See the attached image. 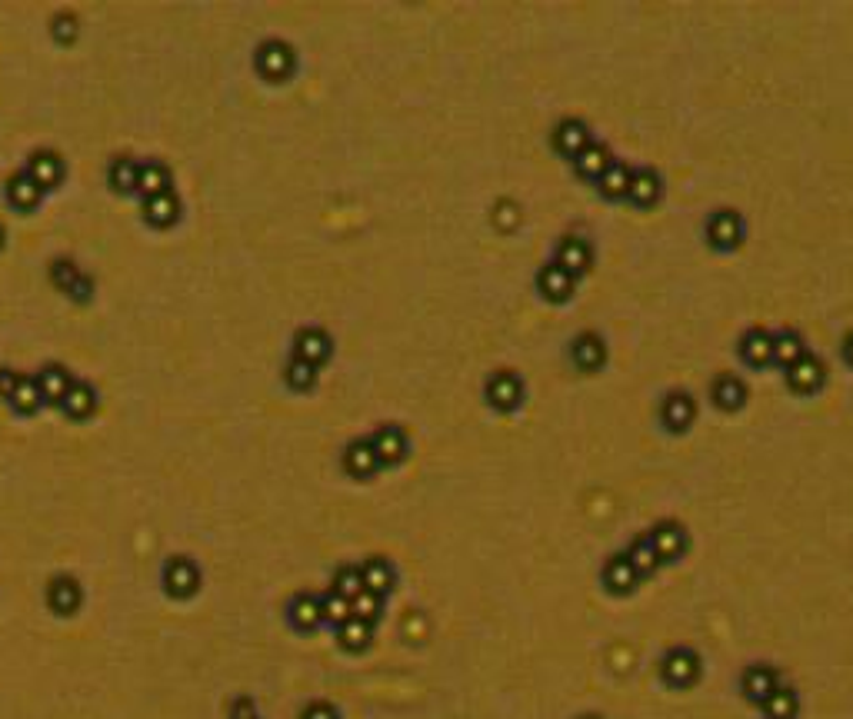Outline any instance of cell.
Instances as JSON below:
<instances>
[{
	"instance_id": "obj_22",
	"label": "cell",
	"mask_w": 853,
	"mask_h": 719,
	"mask_svg": "<svg viewBox=\"0 0 853 719\" xmlns=\"http://www.w3.org/2000/svg\"><path fill=\"white\" fill-rule=\"evenodd\" d=\"M287 620L297 633H314L323 626V613H320V593L300 590L287 603Z\"/></svg>"
},
{
	"instance_id": "obj_34",
	"label": "cell",
	"mask_w": 853,
	"mask_h": 719,
	"mask_svg": "<svg viewBox=\"0 0 853 719\" xmlns=\"http://www.w3.org/2000/svg\"><path fill=\"white\" fill-rule=\"evenodd\" d=\"M337 643H341L343 653H363V649H370L373 643V626L357 620V616H351L347 623L337 626Z\"/></svg>"
},
{
	"instance_id": "obj_7",
	"label": "cell",
	"mask_w": 853,
	"mask_h": 719,
	"mask_svg": "<svg viewBox=\"0 0 853 719\" xmlns=\"http://www.w3.org/2000/svg\"><path fill=\"white\" fill-rule=\"evenodd\" d=\"M164 590L173 600H191L201 590V570L191 556H171L164 566Z\"/></svg>"
},
{
	"instance_id": "obj_47",
	"label": "cell",
	"mask_w": 853,
	"mask_h": 719,
	"mask_svg": "<svg viewBox=\"0 0 853 719\" xmlns=\"http://www.w3.org/2000/svg\"><path fill=\"white\" fill-rule=\"evenodd\" d=\"M17 380H21V373H14L11 367H0V397L11 400V393L17 390Z\"/></svg>"
},
{
	"instance_id": "obj_30",
	"label": "cell",
	"mask_w": 853,
	"mask_h": 719,
	"mask_svg": "<svg viewBox=\"0 0 853 719\" xmlns=\"http://www.w3.org/2000/svg\"><path fill=\"white\" fill-rule=\"evenodd\" d=\"M803 357H807V343L800 337V330L783 327L773 333V363H780L783 370H790V367Z\"/></svg>"
},
{
	"instance_id": "obj_27",
	"label": "cell",
	"mask_w": 853,
	"mask_h": 719,
	"mask_svg": "<svg viewBox=\"0 0 853 719\" xmlns=\"http://www.w3.org/2000/svg\"><path fill=\"white\" fill-rule=\"evenodd\" d=\"M630 177H633V167H630L627 160L614 157L610 160V167L600 173L597 180V191L604 201H627V191H630Z\"/></svg>"
},
{
	"instance_id": "obj_14",
	"label": "cell",
	"mask_w": 853,
	"mask_h": 719,
	"mask_svg": "<svg viewBox=\"0 0 853 719\" xmlns=\"http://www.w3.org/2000/svg\"><path fill=\"white\" fill-rule=\"evenodd\" d=\"M663 197V177L661 170L653 167H633V177H630V191H627V203L637 207V210H651L657 207Z\"/></svg>"
},
{
	"instance_id": "obj_18",
	"label": "cell",
	"mask_w": 853,
	"mask_h": 719,
	"mask_svg": "<svg viewBox=\"0 0 853 719\" xmlns=\"http://www.w3.org/2000/svg\"><path fill=\"white\" fill-rule=\"evenodd\" d=\"M570 360H574L576 370H584V373L604 370V363H607V340L600 337V333H594V330H586V333H580V337L570 343Z\"/></svg>"
},
{
	"instance_id": "obj_24",
	"label": "cell",
	"mask_w": 853,
	"mask_h": 719,
	"mask_svg": "<svg viewBox=\"0 0 853 719\" xmlns=\"http://www.w3.org/2000/svg\"><path fill=\"white\" fill-rule=\"evenodd\" d=\"M361 580H363V590L377 593V596H390L397 586V570L394 563L387 560V556H370V560L361 563Z\"/></svg>"
},
{
	"instance_id": "obj_29",
	"label": "cell",
	"mask_w": 853,
	"mask_h": 719,
	"mask_svg": "<svg viewBox=\"0 0 853 719\" xmlns=\"http://www.w3.org/2000/svg\"><path fill=\"white\" fill-rule=\"evenodd\" d=\"M714 403H717V410H724V413L744 410L746 383L740 380V377H734V373H720L714 380Z\"/></svg>"
},
{
	"instance_id": "obj_51",
	"label": "cell",
	"mask_w": 853,
	"mask_h": 719,
	"mask_svg": "<svg viewBox=\"0 0 853 719\" xmlns=\"http://www.w3.org/2000/svg\"><path fill=\"white\" fill-rule=\"evenodd\" d=\"M250 719H260V716H250Z\"/></svg>"
},
{
	"instance_id": "obj_48",
	"label": "cell",
	"mask_w": 853,
	"mask_h": 719,
	"mask_svg": "<svg viewBox=\"0 0 853 719\" xmlns=\"http://www.w3.org/2000/svg\"><path fill=\"white\" fill-rule=\"evenodd\" d=\"M840 357L847 360V367H853V330L843 337V343H840Z\"/></svg>"
},
{
	"instance_id": "obj_9",
	"label": "cell",
	"mask_w": 853,
	"mask_h": 719,
	"mask_svg": "<svg viewBox=\"0 0 853 719\" xmlns=\"http://www.w3.org/2000/svg\"><path fill=\"white\" fill-rule=\"evenodd\" d=\"M373 453L380 460V466H400L410 453V436L400 424H384L377 426L370 436Z\"/></svg>"
},
{
	"instance_id": "obj_21",
	"label": "cell",
	"mask_w": 853,
	"mask_h": 719,
	"mask_svg": "<svg viewBox=\"0 0 853 719\" xmlns=\"http://www.w3.org/2000/svg\"><path fill=\"white\" fill-rule=\"evenodd\" d=\"M140 213H144V220L150 223V227H157V230H167V227H173V223L181 220V197L171 191H160L154 193V197H144V203H140Z\"/></svg>"
},
{
	"instance_id": "obj_2",
	"label": "cell",
	"mask_w": 853,
	"mask_h": 719,
	"mask_svg": "<svg viewBox=\"0 0 853 719\" xmlns=\"http://www.w3.org/2000/svg\"><path fill=\"white\" fill-rule=\"evenodd\" d=\"M700 653L693 646H670L661 663V679L670 689H693L700 683Z\"/></svg>"
},
{
	"instance_id": "obj_42",
	"label": "cell",
	"mask_w": 853,
	"mask_h": 719,
	"mask_svg": "<svg viewBox=\"0 0 853 719\" xmlns=\"http://www.w3.org/2000/svg\"><path fill=\"white\" fill-rule=\"evenodd\" d=\"M333 593H341L343 600H353L357 593L363 590V580H361V566H341V570L333 573V583H331Z\"/></svg>"
},
{
	"instance_id": "obj_11",
	"label": "cell",
	"mask_w": 853,
	"mask_h": 719,
	"mask_svg": "<svg viewBox=\"0 0 853 719\" xmlns=\"http://www.w3.org/2000/svg\"><path fill=\"white\" fill-rule=\"evenodd\" d=\"M697 420V400L693 393L687 390H670L661 400V424L670 430V434H687Z\"/></svg>"
},
{
	"instance_id": "obj_23",
	"label": "cell",
	"mask_w": 853,
	"mask_h": 719,
	"mask_svg": "<svg viewBox=\"0 0 853 719\" xmlns=\"http://www.w3.org/2000/svg\"><path fill=\"white\" fill-rule=\"evenodd\" d=\"M80 603H84V590H80V583H77L74 576L61 573V576H53V580L47 583V606H51L53 613L70 616L80 610Z\"/></svg>"
},
{
	"instance_id": "obj_16",
	"label": "cell",
	"mask_w": 853,
	"mask_h": 719,
	"mask_svg": "<svg viewBox=\"0 0 853 719\" xmlns=\"http://www.w3.org/2000/svg\"><path fill=\"white\" fill-rule=\"evenodd\" d=\"M533 286H537V294L544 296L547 303H567L576 290V280L567 274L564 266H557L554 260H550V264H544L540 270H537Z\"/></svg>"
},
{
	"instance_id": "obj_15",
	"label": "cell",
	"mask_w": 853,
	"mask_h": 719,
	"mask_svg": "<svg viewBox=\"0 0 853 719\" xmlns=\"http://www.w3.org/2000/svg\"><path fill=\"white\" fill-rule=\"evenodd\" d=\"M740 357H744V363L750 370H767V367H773V330L764 327V323L746 330L744 340H740Z\"/></svg>"
},
{
	"instance_id": "obj_31",
	"label": "cell",
	"mask_w": 853,
	"mask_h": 719,
	"mask_svg": "<svg viewBox=\"0 0 853 719\" xmlns=\"http://www.w3.org/2000/svg\"><path fill=\"white\" fill-rule=\"evenodd\" d=\"M610 160H614V154H610V147L604 144V140H594L590 147L580 154V157L574 160V170H576V177H584V180H594L597 183L600 180V173L610 167Z\"/></svg>"
},
{
	"instance_id": "obj_19",
	"label": "cell",
	"mask_w": 853,
	"mask_h": 719,
	"mask_svg": "<svg viewBox=\"0 0 853 719\" xmlns=\"http://www.w3.org/2000/svg\"><path fill=\"white\" fill-rule=\"evenodd\" d=\"M787 373V387L793 393H800V397H807V393H817L827 383V367H823L820 357H813V353H807L803 360H797Z\"/></svg>"
},
{
	"instance_id": "obj_10",
	"label": "cell",
	"mask_w": 853,
	"mask_h": 719,
	"mask_svg": "<svg viewBox=\"0 0 853 719\" xmlns=\"http://www.w3.org/2000/svg\"><path fill=\"white\" fill-rule=\"evenodd\" d=\"M23 173L41 187L43 193L53 191V187H61L64 183V173H67V163L64 157L57 154V150H33L31 157H27V167H23Z\"/></svg>"
},
{
	"instance_id": "obj_1",
	"label": "cell",
	"mask_w": 853,
	"mask_h": 719,
	"mask_svg": "<svg viewBox=\"0 0 853 719\" xmlns=\"http://www.w3.org/2000/svg\"><path fill=\"white\" fill-rule=\"evenodd\" d=\"M707 244L714 247L717 254H734L740 250V244L746 240V220L740 210H730V207H720L707 217L704 223Z\"/></svg>"
},
{
	"instance_id": "obj_39",
	"label": "cell",
	"mask_w": 853,
	"mask_h": 719,
	"mask_svg": "<svg viewBox=\"0 0 853 719\" xmlns=\"http://www.w3.org/2000/svg\"><path fill=\"white\" fill-rule=\"evenodd\" d=\"M11 406L21 416H31V413H37L43 406V400H41V390H37V380L33 377H21L17 380V390L11 393Z\"/></svg>"
},
{
	"instance_id": "obj_43",
	"label": "cell",
	"mask_w": 853,
	"mask_h": 719,
	"mask_svg": "<svg viewBox=\"0 0 853 719\" xmlns=\"http://www.w3.org/2000/svg\"><path fill=\"white\" fill-rule=\"evenodd\" d=\"M491 220H493V227H497L501 233H513L517 227H520V220H523V217H520V207H517L513 201H501L497 207H493V217H491Z\"/></svg>"
},
{
	"instance_id": "obj_25",
	"label": "cell",
	"mask_w": 853,
	"mask_h": 719,
	"mask_svg": "<svg viewBox=\"0 0 853 719\" xmlns=\"http://www.w3.org/2000/svg\"><path fill=\"white\" fill-rule=\"evenodd\" d=\"M343 470H347L353 480H370V476L380 470V460L373 453L370 436H361V440H353V444L343 450Z\"/></svg>"
},
{
	"instance_id": "obj_6",
	"label": "cell",
	"mask_w": 853,
	"mask_h": 719,
	"mask_svg": "<svg viewBox=\"0 0 853 719\" xmlns=\"http://www.w3.org/2000/svg\"><path fill=\"white\" fill-rule=\"evenodd\" d=\"M554 264L564 266L574 280H580V276H586L590 266H594V244L586 240L584 233H567V237H560V244H557Z\"/></svg>"
},
{
	"instance_id": "obj_4",
	"label": "cell",
	"mask_w": 853,
	"mask_h": 719,
	"mask_svg": "<svg viewBox=\"0 0 853 719\" xmlns=\"http://www.w3.org/2000/svg\"><path fill=\"white\" fill-rule=\"evenodd\" d=\"M483 397L497 413H513L520 410L527 387H523V377L517 370H493L483 383Z\"/></svg>"
},
{
	"instance_id": "obj_32",
	"label": "cell",
	"mask_w": 853,
	"mask_h": 719,
	"mask_svg": "<svg viewBox=\"0 0 853 719\" xmlns=\"http://www.w3.org/2000/svg\"><path fill=\"white\" fill-rule=\"evenodd\" d=\"M760 713L767 719H797L800 716V696L793 686H783L780 683L773 693H770L764 703H760Z\"/></svg>"
},
{
	"instance_id": "obj_46",
	"label": "cell",
	"mask_w": 853,
	"mask_h": 719,
	"mask_svg": "<svg viewBox=\"0 0 853 719\" xmlns=\"http://www.w3.org/2000/svg\"><path fill=\"white\" fill-rule=\"evenodd\" d=\"M300 719H341V713H337V709H333L331 703L317 699V703H307V706H304Z\"/></svg>"
},
{
	"instance_id": "obj_50",
	"label": "cell",
	"mask_w": 853,
	"mask_h": 719,
	"mask_svg": "<svg viewBox=\"0 0 853 719\" xmlns=\"http://www.w3.org/2000/svg\"><path fill=\"white\" fill-rule=\"evenodd\" d=\"M580 719H604V716H597V713H584Z\"/></svg>"
},
{
	"instance_id": "obj_28",
	"label": "cell",
	"mask_w": 853,
	"mask_h": 719,
	"mask_svg": "<svg viewBox=\"0 0 853 719\" xmlns=\"http://www.w3.org/2000/svg\"><path fill=\"white\" fill-rule=\"evenodd\" d=\"M61 410H64V416H70V420H87V416H94V410H97L94 383L74 380V387H70L67 397L61 400Z\"/></svg>"
},
{
	"instance_id": "obj_3",
	"label": "cell",
	"mask_w": 853,
	"mask_h": 719,
	"mask_svg": "<svg viewBox=\"0 0 853 719\" xmlns=\"http://www.w3.org/2000/svg\"><path fill=\"white\" fill-rule=\"evenodd\" d=\"M254 67L264 80H287L294 74V67H297V51L287 41L270 37V41H264L254 51Z\"/></svg>"
},
{
	"instance_id": "obj_12",
	"label": "cell",
	"mask_w": 853,
	"mask_h": 719,
	"mask_svg": "<svg viewBox=\"0 0 853 719\" xmlns=\"http://www.w3.org/2000/svg\"><path fill=\"white\" fill-rule=\"evenodd\" d=\"M51 280H53V286H61V290H64L70 300H77V303H87V300L94 296V280H90L74 260H67V257H61V260H53L51 264Z\"/></svg>"
},
{
	"instance_id": "obj_49",
	"label": "cell",
	"mask_w": 853,
	"mask_h": 719,
	"mask_svg": "<svg viewBox=\"0 0 853 719\" xmlns=\"http://www.w3.org/2000/svg\"><path fill=\"white\" fill-rule=\"evenodd\" d=\"M4 240H7V233H4V223H0V250H4Z\"/></svg>"
},
{
	"instance_id": "obj_41",
	"label": "cell",
	"mask_w": 853,
	"mask_h": 719,
	"mask_svg": "<svg viewBox=\"0 0 853 719\" xmlns=\"http://www.w3.org/2000/svg\"><path fill=\"white\" fill-rule=\"evenodd\" d=\"M320 613H323V623L337 630L341 623L351 620V600H343L341 593L327 590L323 596H320Z\"/></svg>"
},
{
	"instance_id": "obj_17",
	"label": "cell",
	"mask_w": 853,
	"mask_h": 719,
	"mask_svg": "<svg viewBox=\"0 0 853 719\" xmlns=\"http://www.w3.org/2000/svg\"><path fill=\"white\" fill-rule=\"evenodd\" d=\"M780 686V669L770 667V663H750L740 677V693L746 696V703L760 706L764 699Z\"/></svg>"
},
{
	"instance_id": "obj_20",
	"label": "cell",
	"mask_w": 853,
	"mask_h": 719,
	"mask_svg": "<svg viewBox=\"0 0 853 719\" xmlns=\"http://www.w3.org/2000/svg\"><path fill=\"white\" fill-rule=\"evenodd\" d=\"M600 580H604V590H607L610 596H630V593L640 586V576L637 570H633V563L627 560V553H614V556L604 563Z\"/></svg>"
},
{
	"instance_id": "obj_37",
	"label": "cell",
	"mask_w": 853,
	"mask_h": 719,
	"mask_svg": "<svg viewBox=\"0 0 853 719\" xmlns=\"http://www.w3.org/2000/svg\"><path fill=\"white\" fill-rule=\"evenodd\" d=\"M107 177H110V187H114L117 193H134L137 191V177H140V160L114 157V163H110V170H107Z\"/></svg>"
},
{
	"instance_id": "obj_33",
	"label": "cell",
	"mask_w": 853,
	"mask_h": 719,
	"mask_svg": "<svg viewBox=\"0 0 853 719\" xmlns=\"http://www.w3.org/2000/svg\"><path fill=\"white\" fill-rule=\"evenodd\" d=\"M7 201H11L17 210H37L43 201V191L21 170V173H14V177L7 180Z\"/></svg>"
},
{
	"instance_id": "obj_13",
	"label": "cell",
	"mask_w": 853,
	"mask_h": 719,
	"mask_svg": "<svg viewBox=\"0 0 853 719\" xmlns=\"http://www.w3.org/2000/svg\"><path fill=\"white\" fill-rule=\"evenodd\" d=\"M333 353V340L327 330L320 327H300L297 337H294V353L290 357L304 360V363H310V367H323L327 360H331Z\"/></svg>"
},
{
	"instance_id": "obj_45",
	"label": "cell",
	"mask_w": 853,
	"mask_h": 719,
	"mask_svg": "<svg viewBox=\"0 0 853 719\" xmlns=\"http://www.w3.org/2000/svg\"><path fill=\"white\" fill-rule=\"evenodd\" d=\"M404 636H407V640H424V636H426V616L420 613V610H417V613H414V610L407 613V620H404Z\"/></svg>"
},
{
	"instance_id": "obj_5",
	"label": "cell",
	"mask_w": 853,
	"mask_h": 719,
	"mask_svg": "<svg viewBox=\"0 0 853 719\" xmlns=\"http://www.w3.org/2000/svg\"><path fill=\"white\" fill-rule=\"evenodd\" d=\"M647 539H651V546H653V553H657L661 566L683 560L687 550H690V533H687V527L677 523V519H661V523L647 533Z\"/></svg>"
},
{
	"instance_id": "obj_38",
	"label": "cell",
	"mask_w": 853,
	"mask_h": 719,
	"mask_svg": "<svg viewBox=\"0 0 853 719\" xmlns=\"http://www.w3.org/2000/svg\"><path fill=\"white\" fill-rule=\"evenodd\" d=\"M384 596H377V593L370 590H361L357 596L351 600V616H357V620H363V623L377 626L380 623V616H384Z\"/></svg>"
},
{
	"instance_id": "obj_35",
	"label": "cell",
	"mask_w": 853,
	"mask_h": 719,
	"mask_svg": "<svg viewBox=\"0 0 853 719\" xmlns=\"http://www.w3.org/2000/svg\"><path fill=\"white\" fill-rule=\"evenodd\" d=\"M171 167L160 160H140V177H137V193L154 197L160 191H171Z\"/></svg>"
},
{
	"instance_id": "obj_36",
	"label": "cell",
	"mask_w": 853,
	"mask_h": 719,
	"mask_svg": "<svg viewBox=\"0 0 853 719\" xmlns=\"http://www.w3.org/2000/svg\"><path fill=\"white\" fill-rule=\"evenodd\" d=\"M623 553H627V560L633 563V570H637L640 583L651 580L653 573L661 570V560H657V553H653V546H651V539H647V533L633 539V543H630V546H627Z\"/></svg>"
},
{
	"instance_id": "obj_40",
	"label": "cell",
	"mask_w": 853,
	"mask_h": 719,
	"mask_svg": "<svg viewBox=\"0 0 853 719\" xmlns=\"http://www.w3.org/2000/svg\"><path fill=\"white\" fill-rule=\"evenodd\" d=\"M284 380H287V387L294 393H307V390H314V383H317V367H310V363H304V360L290 357L287 367H284Z\"/></svg>"
},
{
	"instance_id": "obj_8",
	"label": "cell",
	"mask_w": 853,
	"mask_h": 719,
	"mask_svg": "<svg viewBox=\"0 0 853 719\" xmlns=\"http://www.w3.org/2000/svg\"><path fill=\"white\" fill-rule=\"evenodd\" d=\"M550 140H554L557 154L574 163V160L594 144V134H590V127H586V120H580V117H564V120L554 127Z\"/></svg>"
},
{
	"instance_id": "obj_26",
	"label": "cell",
	"mask_w": 853,
	"mask_h": 719,
	"mask_svg": "<svg viewBox=\"0 0 853 719\" xmlns=\"http://www.w3.org/2000/svg\"><path fill=\"white\" fill-rule=\"evenodd\" d=\"M37 390H41V400L43 403H57L61 406V400L67 397V390L74 387V377H70V370L67 367H61V363H47L37 377Z\"/></svg>"
},
{
	"instance_id": "obj_44",
	"label": "cell",
	"mask_w": 853,
	"mask_h": 719,
	"mask_svg": "<svg viewBox=\"0 0 853 719\" xmlns=\"http://www.w3.org/2000/svg\"><path fill=\"white\" fill-rule=\"evenodd\" d=\"M77 31H80V23H77V17H74L70 11L53 14L51 33H53V37H57L61 43H74V41H77Z\"/></svg>"
}]
</instances>
